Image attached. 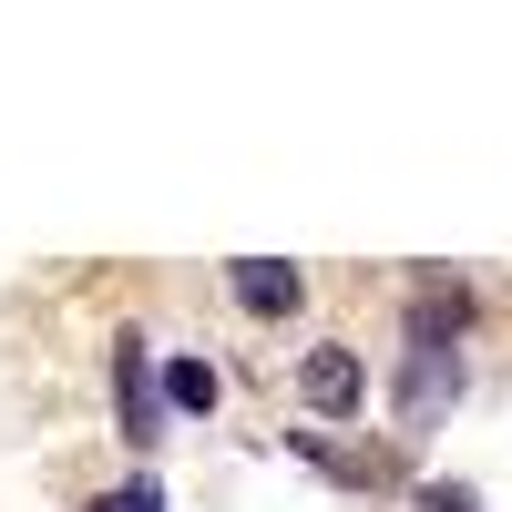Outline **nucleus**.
Listing matches in <instances>:
<instances>
[{"mask_svg": "<svg viewBox=\"0 0 512 512\" xmlns=\"http://www.w3.org/2000/svg\"><path fill=\"white\" fill-rule=\"evenodd\" d=\"M123 512H164V502H154V482H134V492H123Z\"/></svg>", "mask_w": 512, "mask_h": 512, "instance_id": "nucleus-6", "label": "nucleus"}, {"mask_svg": "<svg viewBox=\"0 0 512 512\" xmlns=\"http://www.w3.org/2000/svg\"><path fill=\"white\" fill-rule=\"evenodd\" d=\"M297 390H308V410L349 420V410H369V359L328 338V349H308V359H297Z\"/></svg>", "mask_w": 512, "mask_h": 512, "instance_id": "nucleus-1", "label": "nucleus"}, {"mask_svg": "<svg viewBox=\"0 0 512 512\" xmlns=\"http://www.w3.org/2000/svg\"><path fill=\"white\" fill-rule=\"evenodd\" d=\"M226 287H236V308H246V318H287L297 297H308V277H297L287 256H236Z\"/></svg>", "mask_w": 512, "mask_h": 512, "instance_id": "nucleus-3", "label": "nucleus"}, {"mask_svg": "<svg viewBox=\"0 0 512 512\" xmlns=\"http://www.w3.org/2000/svg\"><path fill=\"white\" fill-rule=\"evenodd\" d=\"M113 410H123V441H154V359H144V338L134 328H123L113 338Z\"/></svg>", "mask_w": 512, "mask_h": 512, "instance_id": "nucleus-2", "label": "nucleus"}, {"mask_svg": "<svg viewBox=\"0 0 512 512\" xmlns=\"http://www.w3.org/2000/svg\"><path fill=\"white\" fill-rule=\"evenodd\" d=\"M420 512H472V492H461V482L451 492H420Z\"/></svg>", "mask_w": 512, "mask_h": 512, "instance_id": "nucleus-5", "label": "nucleus"}, {"mask_svg": "<svg viewBox=\"0 0 512 512\" xmlns=\"http://www.w3.org/2000/svg\"><path fill=\"white\" fill-rule=\"evenodd\" d=\"M164 400H175V410H216V400H226V379L205 369V359H175V369H164Z\"/></svg>", "mask_w": 512, "mask_h": 512, "instance_id": "nucleus-4", "label": "nucleus"}, {"mask_svg": "<svg viewBox=\"0 0 512 512\" xmlns=\"http://www.w3.org/2000/svg\"><path fill=\"white\" fill-rule=\"evenodd\" d=\"M82 512H123V492H93V502H82Z\"/></svg>", "mask_w": 512, "mask_h": 512, "instance_id": "nucleus-7", "label": "nucleus"}]
</instances>
